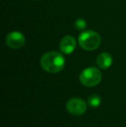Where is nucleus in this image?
I'll use <instances>...</instances> for the list:
<instances>
[{"instance_id": "1", "label": "nucleus", "mask_w": 126, "mask_h": 127, "mask_svg": "<svg viewBox=\"0 0 126 127\" xmlns=\"http://www.w3.org/2000/svg\"><path fill=\"white\" fill-rule=\"evenodd\" d=\"M40 64L46 72L55 74L63 69L65 66V58L59 52L50 51L42 55Z\"/></svg>"}, {"instance_id": "2", "label": "nucleus", "mask_w": 126, "mask_h": 127, "mask_svg": "<svg viewBox=\"0 0 126 127\" xmlns=\"http://www.w3.org/2000/svg\"><path fill=\"white\" fill-rule=\"evenodd\" d=\"M78 42L85 50H95L100 45L101 37L99 34L94 30H84L78 37Z\"/></svg>"}, {"instance_id": "3", "label": "nucleus", "mask_w": 126, "mask_h": 127, "mask_svg": "<svg viewBox=\"0 0 126 127\" xmlns=\"http://www.w3.org/2000/svg\"><path fill=\"white\" fill-rule=\"evenodd\" d=\"M102 80V74L97 67H87L79 74V81L86 87H95L99 85Z\"/></svg>"}, {"instance_id": "4", "label": "nucleus", "mask_w": 126, "mask_h": 127, "mask_svg": "<svg viewBox=\"0 0 126 127\" xmlns=\"http://www.w3.org/2000/svg\"><path fill=\"white\" fill-rule=\"evenodd\" d=\"M67 111L74 116H80L86 111V104L82 99L73 98L67 102Z\"/></svg>"}, {"instance_id": "5", "label": "nucleus", "mask_w": 126, "mask_h": 127, "mask_svg": "<svg viewBox=\"0 0 126 127\" xmlns=\"http://www.w3.org/2000/svg\"><path fill=\"white\" fill-rule=\"evenodd\" d=\"M7 46L14 49L22 48L25 43V37L24 34L19 31H12L7 35L5 38Z\"/></svg>"}, {"instance_id": "6", "label": "nucleus", "mask_w": 126, "mask_h": 127, "mask_svg": "<svg viewBox=\"0 0 126 127\" xmlns=\"http://www.w3.org/2000/svg\"><path fill=\"white\" fill-rule=\"evenodd\" d=\"M60 50L65 55L72 54L76 49V40L72 35H65L60 42Z\"/></svg>"}, {"instance_id": "7", "label": "nucleus", "mask_w": 126, "mask_h": 127, "mask_svg": "<svg viewBox=\"0 0 126 127\" xmlns=\"http://www.w3.org/2000/svg\"><path fill=\"white\" fill-rule=\"evenodd\" d=\"M96 62H97V65L100 68L107 69L112 64V57H111V55L109 53L104 52V53H101L98 55Z\"/></svg>"}, {"instance_id": "8", "label": "nucleus", "mask_w": 126, "mask_h": 127, "mask_svg": "<svg viewBox=\"0 0 126 127\" xmlns=\"http://www.w3.org/2000/svg\"><path fill=\"white\" fill-rule=\"evenodd\" d=\"M101 103V99L99 95H96V94H93V95L90 96L88 98V104L91 105L92 107H97L100 105Z\"/></svg>"}, {"instance_id": "9", "label": "nucleus", "mask_w": 126, "mask_h": 127, "mask_svg": "<svg viewBox=\"0 0 126 127\" xmlns=\"http://www.w3.org/2000/svg\"><path fill=\"white\" fill-rule=\"evenodd\" d=\"M74 26H75V28L77 29L78 30H82V31H84V30H86L87 24H86V22L85 19L79 18L75 21V23H74Z\"/></svg>"}]
</instances>
